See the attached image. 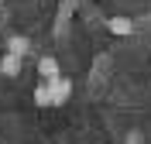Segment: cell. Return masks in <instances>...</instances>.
Segmentation results:
<instances>
[{
  "label": "cell",
  "instance_id": "obj_1",
  "mask_svg": "<svg viewBox=\"0 0 151 144\" xmlns=\"http://www.w3.org/2000/svg\"><path fill=\"white\" fill-rule=\"evenodd\" d=\"M48 89H52V103H65L69 93H72V82H69L65 76H58V79H52V82H48Z\"/></svg>",
  "mask_w": 151,
  "mask_h": 144
},
{
  "label": "cell",
  "instance_id": "obj_2",
  "mask_svg": "<svg viewBox=\"0 0 151 144\" xmlns=\"http://www.w3.org/2000/svg\"><path fill=\"white\" fill-rule=\"evenodd\" d=\"M38 72H41V79H45V82H52V79L62 76V69H58V62H55L52 55H45L41 62H38Z\"/></svg>",
  "mask_w": 151,
  "mask_h": 144
},
{
  "label": "cell",
  "instance_id": "obj_3",
  "mask_svg": "<svg viewBox=\"0 0 151 144\" xmlns=\"http://www.w3.org/2000/svg\"><path fill=\"white\" fill-rule=\"evenodd\" d=\"M0 72H4L7 79H17L21 76V58L10 55V52H4V58H0Z\"/></svg>",
  "mask_w": 151,
  "mask_h": 144
},
{
  "label": "cell",
  "instance_id": "obj_4",
  "mask_svg": "<svg viewBox=\"0 0 151 144\" xmlns=\"http://www.w3.org/2000/svg\"><path fill=\"white\" fill-rule=\"evenodd\" d=\"M4 52H10V55H17V58H24L31 52V41L24 38V34H14V38H7V48Z\"/></svg>",
  "mask_w": 151,
  "mask_h": 144
},
{
  "label": "cell",
  "instance_id": "obj_5",
  "mask_svg": "<svg viewBox=\"0 0 151 144\" xmlns=\"http://www.w3.org/2000/svg\"><path fill=\"white\" fill-rule=\"evenodd\" d=\"M106 28H110L113 34H131V31H134V24H131L127 17H110V21H106Z\"/></svg>",
  "mask_w": 151,
  "mask_h": 144
},
{
  "label": "cell",
  "instance_id": "obj_6",
  "mask_svg": "<svg viewBox=\"0 0 151 144\" xmlns=\"http://www.w3.org/2000/svg\"><path fill=\"white\" fill-rule=\"evenodd\" d=\"M35 103L38 106H55V103H52V89H48V82H41V86L35 89Z\"/></svg>",
  "mask_w": 151,
  "mask_h": 144
},
{
  "label": "cell",
  "instance_id": "obj_7",
  "mask_svg": "<svg viewBox=\"0 0 151 144\" xmlns=\"http://www.w3.org/2000/svg\"><path fill=\"white\" fill-rule=\"evenodd\" d=\"M127 144H144V141H141V134H131V137H127Z\"/></svg>",
  "mask_w": 151,
  "mask_h": 144
},
{
  "label": "cell",
  "instance_id": "obj_8",
  "mask_svg": "<svg viewBox=\"0 0 151 144\" xmlns=\"http://www.w3.org/2000/svg\"><path fill=\"white\" fill-rule=\"evenodd\" d=\"M0 141H4V137H0Z\"/></svg>",
  "mask_w": 151,
  "mask_h": 144
}]
</instances>
